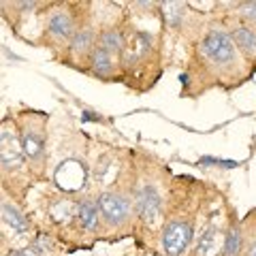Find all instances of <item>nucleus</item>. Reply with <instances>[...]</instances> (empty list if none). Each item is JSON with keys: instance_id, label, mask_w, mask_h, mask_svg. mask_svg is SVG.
<instances>
[{"instance_id": "nucleus-5", "label": "nucleus", "mask_w": 256, "mask_h": 256, "mask_svg": "<svg viewBox=\"0 0 256 256\" xmlns=\"http://www.w3.org/2000/svg\"><path fill=\"white\" fill-rule=\"evenodd\" d=\"M98 212L105 230V244L134 237V158L132 148L116 182L98 194Z\"/></svg>"}, {"instance_id": "nucleus-12", "label": "nucleus", "mask_w": 256, "mask_h": 256, "mask_svg": "<svg viewBox=\"0 0 256 256\" xmlns=\"http://www.w3.org/2000/svg\"><path fill=\"white\" fill-rule=\"evenodd\" d=\"M98 28H100V22L94 6V15L77 30V34L70 38L66 50L56 58V62L62 64V66L73 68L82 75H88V64H90L92 54L96 50V45H98Z\"/></svg>"}, {"instance_id": "nucleus-13", "label": "nucleus", "mask_w": 256, "mask_h": 256, "mask_svg": "<svg viewBox=\"0 0 256 256\" xmlns=\"http://www.w3.org/2000/svg\"><path fill=\"white\" fill-rule=\"evenodd\" d=\"M47 0H4L0 4L2 9V20L9 24V28L13 30V34H20V28H34L38 34V20L45 9ZM36 43V41H34Z\"/></svg>"}, {"instance_id": "nucleus-6", "label": "nucleus", "mask_w": 256, "mask_h": 256, "mask_svg": "<svg viewBox=\"0 0 256 256\" xmlns=\"http://www.w3.org/2000/svg\"><path fill=\"white\" fill-rule=\"evenodd\" d=\"M94 6L96 2L90 0H47L38 20V34L34 45L50 50L52 58L56 60L66 50L77 30L94 15Z\"/></svg>"}, {"instance_id": "nucleus-1", "label": "nucleus", "mask_w": 256, "mask_h": 256, "mask_svg": "<svg viewBox=\"0 0 256 256\" xmlns=\"http://www.w3.org/2000/svg\"><path fill=\"white\" fill-rule=\"evenodd\" d=\"M256 70L237 50L233 36L218 15L212 13L201 38L184 56L180 70V96L201 98L207 92H235L252 82Z\"/></svg>"}, {"instance_id": "nucleus-10", "label": "nucleus", "mask_w": 256, "mask_h": 256, "mask_svg": "<svg viewBox=\"0 0 256 256\" xmlns=\"http://www.w3.org/2000/svg\"><path fill=\"white\" fill-rule=\"evenodd\" d=\"M237 218L239 216L235 207L228 203V198L220 190H216L212 203L207 207L205 218L196 230L194 244H192L186 256H220L228 230Z\"/></svg>"}, {"instance_id": "nucleus-4", "label": "nucleus", "mask_w": 256, "mask_h": 256, "mask_svg": "<svg viewBox=\"0 0 256 256\" xmlns=\"http://www.w3.org/2000/svg\"><path fill=\"white\" fill-rule=\"evenodd\" d=\"M120 60H122L124 88L128 92L148 94L150 90H154L164 73L166 60L160 28L154 32L128 15V36Z\"/></svg>"}, {"instance_id": "nucleus-18", "label": "nucleus", "mask_w": 256, "mask_h": 256, "mask_svg": "<svg viewBox=\"0 0 256 256\" xmlns=\"http://www.w3.org/2000/svg\"><path fill=\"white\" fill-rule=\"evenodd\" d=\"M2 256H41V254H38V250L34 246L28 244V246H22V248H15V250L4 252Z\"/></svg>"}, {"instance_id": "nucleus-17", "label": "nucleus", "mask_w": 256, "mask_h": 256, "mask_svg": "<svg viewBox=\"0 0 256 256\" xmlns=\"http://www.w3.org/2000/svg\"><path fill=\"white\" fill-rule=\"evenodd\" d=\"M244 230V250L242 256H256V210L242 218Z\"/></svg>"}, {"instance_id": "nucleus-8", "label": "nucleus", "mask_w": 256, "mask_h": 256, "mask_svg": "<svg viewBox=\"0 0 256 256\" xmlns=\"http://www.w3.org/2000/svg\"><path fill=\"white\" fill-rule=\"evenodd\" d=\"M20 128L22 148L26 154L30 175L34 184H47L50 178V114L41 109H18L13 111Z\"/></svg>"}, {"instance_id": "nucleus-7", "label": "nucleus", "mask_w": 256, "mask_h": 256, "mask_svg": "<svg viewBox=\"0 0 256 256\" xmlns=\"http://www.w3.org/2000/svg\"><path fill=\"white\" fill-rule=\"evenodd\" d=\"M34 180L22 148L20 128L13 111L0 122V192L11 194L15 201L28 205V196L34 190Z\"/></svg>"}, {"instance_id": "nucleus-3", "label": "nucleus", "mask_w": 256, "mask_h": 256, "mask_svg": "<svg viewBox=\"0 0 256 256\" xmlns=\"http://www.w3.org/2000/svg\"><path fill=\"white\" fill-rule=\"evenodd\" d=\"M216 190L218 188L210 182L196 180L192 175H173L160 230V256H186L190 252Z\"/></svg>"}, {"instance_id": "nucleus-2", "label": "nucleus", "mask_w": 256, "mask_h": 256, "mask_svg": "<svg viewBox=\"0 0 256 256\" xmlns=\"http://www.w3.org/2000/svg\"><path fill=\"white\" fill-rule=\"evenodd\" d=\"M134 158V242L137 248L158 254L166 203L171 194L173 171L154 152L132 148Z\"/></svg>"}, {"instance_id": "nucleus-15", "label": "nucleus", "mask_w": 256, "mask_h": 256, "mask_svg": "<svg viewBox=\"0 0 256 256\" xmlns=\"http://www.w3.org/2000/svg\"><path fill=\"white\" fill-rule=\"evenodd\" d=\"M88 77H94L102 84H124L122 60L120 56L111 54L105 47L96 45V50L88 64Z\"/></svg>"}, {"instance_id": "nucleus-11", "label": "nucleus", "mask_w": 256, "mask_h": 256, "mask_svg": "<svg viewBox=\"0 0 256 256\" xmlns=\"http://www.w3.org/2000/svg\"><path fill=\"white\" fill-rule=\"evenodd\" d=\"M0 224H2V237L9 233V248L4 252L28 246L38 233V226L30 214V207L15 201L6 192H0Z\"/></svg>"}, {"instance_id": "nucleus-9", "label": "nucleus", "mask_w": 256, "mask_h": 256, "mask_svg": "<svg viewBox=\"0 0 256 256\" xmlns=\"http://www.w3.org/2000/svg\"><path fill=\"white\" fill-rule=\"evenodd\" d=\"M212 18V11L194 9L190 2H173L164 0L160 2V34L164 41V56L173 47H182L184 52H190V47L201 38L207 22Z\"/></svg>"}, {"instance_id": "nucleus-16", "label": "nucleus", "mask_w": 256, "mask_h": 256, "mask_svg": "<svg viewBox=\"0 0 256 256\" xmlns=\"http://www.w3.org/2000/svg\"><path fill=\"white\" fill-rule=\"evenodd\" d=\"M212 13H233L256 28V0H239V2H214Z\"/></svg>"}, {"instance_id": "nucleus-14", "label": "nucleus", "mask_w": 256, "mask_h": 256, "mask_svg": "<svg viewBox=\"0 0 256 256\" xmlns=\"http://www.w3.org/2000/svg\"><path fill=\"white\" fill-rule=\"evenodd\" d=\"M214 15H218L222 20V24L228 30V34L233 36L237 50L242 52V56L256 70V28L233 13H214Z\"/></svg>"}]
</instances>
